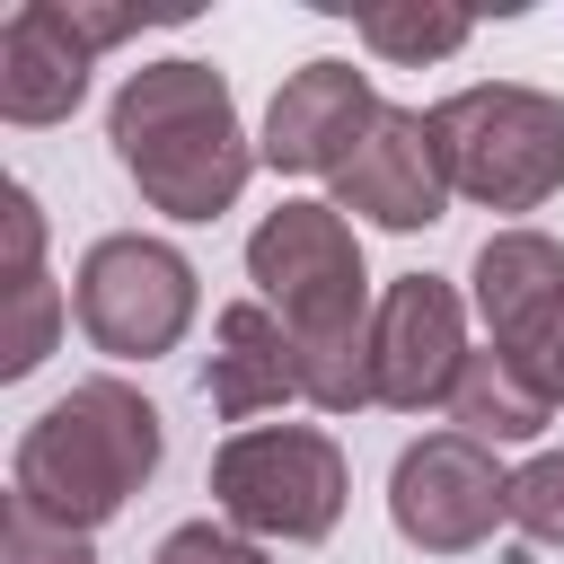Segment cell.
Masks as SVG:
<instances>
[{"instance_id": "obj_2", "label": "cell", "mask_w": 564, "mask_h": 564, "mask_svg": "<svg viewBox=\"0 0 564 564\" xmlns=\"http://www.w3.org/2000/svg\"><path fill=\"white\" fill-rule=\"evenodd\" d=\"M106 141H115V167L141 185L150 212L167 220H220L238 212L247 176L264 167L247 123H238V97L212 62L194 53H167V62H141L115 106H106Z\"/></svg>"}, {"instance_id": "obj_1", "label": "cell", "mask_w": 564, "mask_h": 564, "mask_svg": "<svg viewBox=\"0 0 564 564\" xmlns=\"http://www.w3.org/2000/svg\"><path fill=\"white\" fill-rule=\"evenodd\" d=\"M247 282L256 300L291 326V352H300V405L317 414H361L379 405L370 388V264H361V238L335 203H273L256 229H247Z\"/></svg>"}, {"instance_id": "obj_12", "label": "cell", "mask_w": 564, "mask_h": 564, "mask_svg": "<svg viewBox=\"0 0 564 564\" xmlns=\"http://www.w3.org/2000/svg\"><path fill=\"white\" fill-rule=\"evenodd\" d=\"M379 106L388 97L370 88V70H352V62H300L273 88V106H264L256 159L273 176H335L361 150V132L379 123Z\"/></svg>"}, {"instance_id": "obj_16", "label": "cell", "mask_w": 564, "mask_h": 564, "mask_svg": "<svg viewBox=\"0 0 564 564\" xmlns=\"http://www.w3.org/2000/svg\"><path fill=\"white\" fill-rule=\"evenodd\" d=\"M352 35H361L379 62L423 70V62H449V53L476 35V18H467V9H432V0H370V9H352Z\"/></svg>"}, {"instance_id": "obj_5", "label": "cell", "mask_w": 564, "mask_h": 564, "mask_svg": "<svg viewBox=\"0 0 564 564\" xmlns=\"http://www.w3.org/2000/svg\"><path fill=\"white\" fill-rule=\"evenodd\" d=\"M212 502L256 546H317L352 502V458L317 423H247L212 449Z\"/></svg>"}, {"instance_id": "obj_17", "label": "cell", "mask_w": 564, "mask_h": 564, "mask_svg": "<svg viewBox=\"0 0 564 564\" xmlns=\"http://www.w3.org/2000/svg\"><path fill=\"white\" fill-rule=\"evenodd\" d=\"M511 529L529 546H564V449H538L511 467Z\"/></svg>"}, {"instance_id": "obj_9", "label": "cell", "mask_w": 564, "mask_h": 564, "mask_svg": "<svg viewBox=\"0 0 564 564\" xmlns=\"http://www.w3.org/2000/svg\"><path fill=\"white\" fill-rule=\"evenodd\" d=\"M467 282H476L485 344L564 405V247L546 229H494Z\"/></svg>"}, {"instance_id": "obj_19", "label": "cell", "mask_w": 564, "mask_h": 564, "mask_svg": "<svg viewBox=\"0 0 564 564\" xmlns=\"http://www.w3.org/2000/svg\"><path fill=\"white\" fill-rule=\"evenodd\" d=\"M150 564H273V546H256V538L229 529V520H176Z\"/></svg>"}, {"instance_id": "obj_3", "label": "cell", "mask_w": 564, "mask_h": 564, "mask_svg": "<svg viewBox=\"0 0 564 564\" xmlns=\"http://www.w3.org/2000/svg\"><path fill=\"white\" fill-rule=\"evenodd\" d=\"M159 458H167L159 405H150L132 379L97 370V379H70V388L18 432L9 494L88 538V529H106V520L159 476Z\"/></svg>"}, {"instance_id": "obj_4", "label": "cell", "mask_w": 564, "mask_h": 564, "mask_svg": "<svg viewBox=\"0 0 564 564\" xmlns=\"http://www.w3.org/2000/svg\"><path fill=\"white\" fill-rule=\"evenodd\" d=\"M432 115L449 194L485 203V212H538L564 194V97L529 88V79H476Z\"/></svg>"}, {"instance_id": "obj_7", "label": "cell", "mask_w": 564, "mask_h": 564, "mask_svg": "<svg viewBox=\"0 0 564 564\" xmlns=\"http://www.w3.org/2000/svg\"><path fill=\"white\" fill-rule=\"evenodd\" d=\"M159 9H106V0H18L0 26V115L18 132L70 123L88 97L97 53H115L123 35H141Z\"/></svg>"}, {"instance_id": "obj_14", "label": "cell", "mask_w": 564, "mask_h": 564, "mask_svg": "<svg viewBox=\"0 0 564 564\" xmlns=\"http://www.w3.org/2000/svg\"><path fill=\"white\" fill-rule=\"evenodd\" d=\"M0 229H9V264H0V291H9V326H0V379H26V370H44V352L62 344L70 300H62V282L44 273V212H35V194H26V185H9Z\"/></svg>"}, {"instance_id": "obj_8", "label": "cell", "mask_w": 564, "mask_h": 564, "mask_svg": "<svg viewBox=\"0 0 564 564\" xmlns=\"http://www.w3.org/2000/svg\"><path fill=\"white\" fill-rule=\"evenodd\" d=\"M388 520L423 555H467L511 520V467L467 432H423L388 467Z\"/></svg>"}, {"instance_id": "obj_18", "label": "cell", "mask_w": 564, "mask_h": 564, "mask_svg": "<svg viewBox=\"0 0 564 564\" xmlns=\"http://www.w3.org/2000/svg\"><path fill=\"white\" fill-rule=\"evenodd\" d=\"M0 564H97V546L9 494V502H0Z\"/></svg>"}, {"instance_id": "obj_15", "label": "cell", "mask_w": 564, "mask_h": 564, "mask_svg": "<svg viewBox=\"0 0 564 564\" xmlns=\"http://www.w3.org/2000/svg\"><path fill=\"white\" fill-rule=\"evenodd\" d=\"M546 423H555V397L538 379H520L494 344H476L467 370H458V397H449V432H467L485 449H511V441H538Z\"/></svg>"}, {"instance_id": "obj_10", "label": "cell", "mask_w": 564, "mask_h": 564, "mask_svg": "<svg viewBox=\"0 0 564 564\" xmlns=\"http://www.w3.org/2000/svg\"><path fill=\"white\" fill-rule=\"evenodd\" d=\"M467 300L458 282L441 273H397L379 291V317H370V388L388 414H449L458 397V370H467Z\"/></svg>"}, {"instance_id": "obj_13", "label": "cell", "mask_w": 564, "mask_h": 564, "mask_svg": "<svg viewBox=\"0 0 564 564\" xmlns=\"http://www.w3.org/2000/svg\"><path fill=\"white\" fill-rule=\"evenodd\" d=\"M203 397L220 423H256L273 405L300 397V352H291V326L264 308V300H229L212 317V361H203Z\"/></svg>"}, {"instance_id": "obj_6", "label": "cell", "mask_w": 564, "mask_h": 564, "mask_svg": "<svg viewBox=\"0 0 564 564\" xmlns=\"http://www.w3.org/2000/svg\"><path fill=\"white\" fill-rule=\"evenodd\" d=\"M194 308H203L194 256L167 247V238H150V229H106L79 256V273H70V317H79V335L106 361H159V352H176L185 326H194Z\"/></svg>"}, {"instance_id": "obj_11", "label": "cell", "mask_w": 564, "mask_h": 564, "mask_svg": "<svg viewBox=\"0 0 564 564\" xmlns=\"http://www.w3.org/2000/svg\"><path fill=\"white\" fill-rule=\"evenodd\" d=\"M335 185V212L370 220V229H432L449 212V167H441V141H432V115L423 106H379V123L361 132V150L326 176Z\"/></svg>"}]
</instances>
